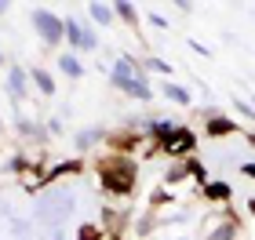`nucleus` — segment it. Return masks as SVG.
I'll list each match as a JSON object with an SVG mask.
<instances>
[{
  "label": "nucleus",
  "instance_id": "39448f33",
  "mask_svg": "<svg viewBox=\"0 0 255 240\" xmlns=\"http://www.w3.org/2000/svg\"><path fill=\"white\" fill-rule=\"evenodd\" d=\"M66 40H69V48H77V51H95L99 48L95 33H91L80 18H66Z\"/></svg>",
  "mask_w": 255,
  "mask_h": 240
},
{
  "label": "nucleus",
  "instance_id": "7ed1b4c3",
  "mask_svg": "<svg viewBox=\"0 0 255 240\" xmlns=\"http://www.w3.org/2000/svg\"><path fill=\"white\" fill-rule=\"evenodd\" d=\"M33 29L40 33L44 44H59L62 33H66V22L55 15V11H48V7H33Z\"/></svg>",
  "mask_w": 255,
  "mask_h": 240
},
{
  "label": "nucleus",
  "instance_id": "9b49d317",
  "mask_svg": "<svg viewBox=\"0 0 255 240\" xmlns=\"http://www.w3.org/2000/svg\"><path fill=\"white\" fill-rule=\"evenodd\" d=\"M160 91H164L171 102H179V106H190V91L182 87V84H171V80H164V87H160Z\"/></svg>",
  "mask_w": 255,
  "mask_h": 240
},
{
  "label": "nucleus",
  "instance_id": "6ab92c4d",
  "mask_svg": "<svg viewBox=\"0 0 255 240\" xmlns=\"http://www.w3.org/2000/svg\"><path fill=\"white\" fill-rule=\"evenodd\" d=\"M241 175H248V178H255V164L248 160V164H241Z\"/></svg>",
  "mask_w": 255,
  "mask_h": 240
},
{
  "label": "nucleus",
  "instance_id": "f3484780",
  "mask_svg": "<svg viewBox=\"0 0 255 240\" xmlns=\"http://www.w3.org/2000/svg\"><path fill=\"white\" fill-rule=\"evenodd\" d=\"M95 139H99V131H84V135H77V146H80V150H88Z\"/></svg>",
  "mask_w": 255,
  "mask_h": 240
},
{
  "label": "nucleus",
  "instance_id": "f03ea898",
  "mask_svg": "<svg viewBox=\"0 0 255 240\" xmlns=\"http://www.w3.org/2000/svg\"><path fill=\"white\" fill-rule=\"evenodd\" d=\"M102 186H106L110 193H131L135 186V164L128 157H110L106 164H102Z\"/></svg>",
  "mask_w": 255,
  "mask_h": 240
},
{
  "label": "nucleus",
  "instance_id": "9d476101",
  "mask_svg": "<svg viewBox=\"0 0 255 240\" xmlns=\"http://www.w3.org/2000/svg\"><path fill=\"white\" fill-rule=\"evenodd\" d=\"M59 70L66 73V77H84V66H80V59H77V55H69V51H62L59 55Z\"/></svg>",
  "mask_w": 255,
  "mask_h": 240
},
{
  "label": "nucleus",
  "instance_id": "20e7f679",
  "mask_svg": "<svg viewBox=\"0 0 255 240\" xmlns=\"http://www.w3.org/2000/svg\"><path fill=\"white\" fill-rule=\"evenodd\" d=\"M193 146H197V135H193L190 128H179V124H175V128H171L164 139H160L157 150H160V153H168V157H190V153H193Z\"/></svg>",
  "mask_w": 255,
  "mask_h": 240
},
{
  "label": "nucleus",
  "instance_id": "1a4fd4ad",
  "mask_svg": "<svg viewBox=\"0 0 255 240\" xmlns=\"http://www.w3.org/2000/svg\"><path fill=\"white\" fill-rule=\"evenodd\" d=\"M204 197L223 204V200H230V197H234V186H230V182H208V186H204Z\"/></svg>",
  "mask_w": 255,
  "mask_h": 240
},
{
  "label": "nucleus",
  "instance_id": "2eb2a0df",
  "mask_svg": "<svg viewBox=\"0 0 255 240\" xmlns=\"http://www.w3.org/2000/svg\"><path fill=\"white\" fill-rule=\"evenodd\" d=\"M142 70H153V73H171V66L164 62V59H157V55H146V62H142Z\"/></svg>",
  "mask_w": 255,
  "mask_h": 240
},
{
  "label": "nucleus",
  "instance_id": "a211bd4d",
  "mask_svg": "<svg viewBox=\"0 0 255 240\" xmlns=\"http://www.w3.org/2000/svg\"><path fill=\"white\" fill-rule=\"evenodd\" d=\"M80 240H102V230H95V226H84V230H80Z\"/></svg>",
  "mask_w": 255,
  "mask_h": 240
},
{
  "label": "nucleus",
  "instance_id": "aec40b11",
  "mask_svg": "<svg viewBox=\"0 0 255 240\" xmlns=\"http://www.w3.org/2000/svg\"><path fill=\"white\" fill-rule=\"evenodd\" d=\"M0 62H4V55H0Z\"/></svg>",
  "mask_w": 255,
  "mask_h": 240
},
{
  "label": "nucleus",
  "instance_id": "f257e3e1",
  "mask_svg": "<svg viewBox=\"0 0 255 240\" xmlns=\"http://www.w3.org/2000/svg\"><path fill=\"white\" fill-rule=\"evenodd\" d=\"M142 73H146V70H142V62H135L131 55H121L117 66L110 70L113 84H117L124 95H131V98H138V102H149V98H153V87L146 84V77H142Z\"/></svg>",
  "mask_w": 255,
  "mask_h": 240
},
{
  "label": "nucleus",
  "instance_id": "423d86ee",
  "mask_svg": "<svg viewBox=\"0 0 255 240\" xmlns=\"http://www.w3.org/2000/svg\"><path fill=\"white\" fill-rule=\"evenodd\" d=\"M234 131H237V124L226 120V117H219V113H208V117H204V135H208V139H226V135H234Z\"/></svg>",
  "mask_w": 255,
  "mask_h": 240
},
{
  "label": "nucleus",
  "instance_id": "dca6fc26",
  "mask_svg": "<svg viewBox=\"0 0 255 240\" xmlns=\"http://www.w3.org/2000/svg\"><path fill=\"white\" fill-rule=\"evenodd\" d=\"M234 106H237V113H245L248 120H255V106H248L245 98H234Z\"/></svg>",
  "mask_w": 255,
  "mask_h": 240
},
{
  "label": "nucleus",
  "instance_id": "6e6552de",
  "mask_svg": "<svg viewBox=\"0 0 255 240\" xmlns=\"http://www.w3.org/2000/svg\"><path fill=\"white\" fill-rule=\"evenodd\" d=\"M29 80H33V84H37V91H40L44 98H51V95H55V80H51V73H48V70H40V66H33V70H29Z\"/></svg>",
  "mask_w": 255,
  "mask_h": 240
},
{
  "label": "nucleus",
  "instance_id": "f8f14e48",
  "mask_svg": "<svg viewBox=\"0 0 255 240\" xmlns=\"http://www.w3.org/2000/svg\"><path fill=\"white\" fill-rule=\"evenodd\" d=\"M113 15H121L124 22H138V7L131 0H117V4H113Z\"/></svg>",
  "mask_w": 255,
  "mask_h": 240
},
{
  "label": "nucleus",
  "instance_id": "0eeeda50",
  "mask_svg": "<svg viewBox=\"0 0 255 240\" xmlns=\"http://www.w3.org/2000/svg\"><path fill=\"white\" fill-rule=\"evenodd\" d=\"M4 84H7V95L15 98V102H22V98H26V84H29V73L22 70V66H11Z\"/></svg>",
  "mask_w": 255,
  "mask_h": 240
},
{
  "label": "nucleus",
  "instance_id": "ddd939ff",
  "mask_svg": "<svg viewBox=\"0 0 255 240\" xmlns=\"http://www.w3.org/2000/svg\"><path fill=\"white\" fill-rule=\"evenodd\" d=\"M88 11H91V18H95L99 26H110L113 22V4H91Z\"/></svg>",
  "mask_w": 255,
  "mask_h": 240
},
{
  "label": "nucleus",
  "instance_id": "4468645a",
  "mask_svg": "<svg viewBox=\"0 0 255 240\" xmlns=\"http://www.w3.org/2000/svg\"><path fill=\"white\" fill-rule=\"evenodd\" d=\"M234 233H237V222H234V219H226L223 226H219V230H212V233H208V240H230Z\"/></svg>",
  "mask_w": 255,
  "mask_h": 240
}]
</instances>
